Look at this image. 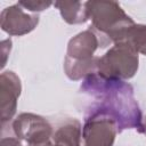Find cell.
Masks as SVG:
<instances>
[{"label": "cell", "mask_w": 146, "mask_h": 146, "mask_svg": "<svg viewBox=\"0 0 146 146\" xmlns=\"http://www.w3.org/2000/svg\"><path fill=\"white\" fill-rule=\"evenodd\" d=\"M80 90L95 98L96 104L92 107L110 114L116 121L119 132L125 129H136L140 132L143 114L131 84L94 73L83 79Z\"/></svg>", "instance_id": "1"}, {"label": "cell", "mask_w": 146, "mask_h": 146, "mask_svg": "<svg viewBox=\"0 0 146 146\" xmlns=\"http://www.w3.org/2000/svg\"><path fill=\"white\" fill-rule=\"evenodd\" d=\"M84 5L88 18L91 19L89 29L97 35L100 48L124 41L127 31L135 22L117 2L92 0L84 2Z\"/></svg>", "instance_id": "2"}, {"label": "cell", "mask_w": 146, "mask_h": 146, "mask_svg": "<svg viewBox=\"0 0 146 146\" xmlns=\"http://www.w3.org/2000/svg\"><path fill=\"white\" fill-rule=\"evenodd\" d=\"M98 47V38L90 29L80 32L68 41L64 71L70 80L78 81L97 73L99 57L94 56V54Z\"/></svg>", "instance_id": "3"}, {"label": "cell", "mask_w": 146, "mask_h": 146, "mask_svg": "<svg viewBox=\"0 0 146 146\" xmlns=\"http://www.w3.org/2000/svg\"><path fill=\"white\" fill-rule=\"evenodd\" d=\"M139 66V55L125 41L114 43L98 58L97 74L117 80H128L135 76Z\"/></svg>", "instance_id": "4"}, {"label": "cell", "mask_w": 146, "mask_h": 146, "mask_svg": "<svg viewBox=\"0 0 146 146\" xmlns=\"http://www.w3.org/2000/svg\"><path fill=\"white\" fill-rule=\"evenodd\" d=\"M117 132L116 121L110 114L91 106L82 127L83 146H113Z\"/></svg>", "instance_id": "5"}, {"label": "cell", "mask_w": 146, "mask_h": 146, "mask_svg": "<svg viewBox=\"0 0 146 146\" xmlns=\"http://www.w3.org/2000/svg\"><path fill=\"white\" fill-rule=\"evenodd\" d=\"M15 136L30 145H42L49 143L52 137L51 124L41 115L33 113H21L11 123Z\"/></svg>", "instance_id": "6"}, {"label": "cell", "mask_w": 146, "mask_h": 146, "mask_svg": "<svg viewBox=\"0 0 146 146\" xmlns=\"http://www.w3.org/2000/svg\"><path fill=\"white\" fill-rule=\"evenodd\" d=\"M2 31L9 35H24L32 32L39 24L36 14H27L18 3L6 7L0 15Z\"/></svg>", "instance_id": "7"}, {"label": "cell", "mask_w": 146, "mask_h": 146, "mask_svg": "<svg viewBox=\"0 0 146 146\" xmlns=\"http://www.w3.org/2000/svg\"><path fill=\"white\" fill-rule=\"evenodd\" d=\"M22 91L21 80L13 71L2 72L0 75V110L2 127L10 122L16 114L17 100Z\"/></svg>", "instance_id": "8"}, {"label": "cell", "mask_w": 146, "mask_h": 146, "mask_svg": "<svg viewBox=\"0 0 146 146\" xmlns=\"http://www.w3.org/2000/svg\"><path fill=\"white\" fill-rule=\"evenodd\" d=\"M82 127L79 120L68 119L52 133V143L58 146H81Z\"/></svg>", "instance_id": "9"}, {"label": "cell", "mask_w": 146, "mask_h": 146, "mask_svg": "<svg viewBox=\"0 0 146 146\" xmlns=\"http://www.w3.org/2000/svg\"><path fill=\"white\" fill-rule=\"evenodd\" d=\"M54 6L58 8L63 19L68 24H81L89 19L84 2L56 1L54 2Z\"/></svg>", "instance_id": "10"}, {"label": "cell", "mask_w": 146, "mask_h": 146, "mask_svg": "<svg viewBox=\"0 0 146 146\" xmlns=\"http://www.w3.org/2000/svg\"><path fill=\"white\" fill-rule=\"evenodd\" d=\"M124 41L138 54L146 55V25L135 23L127 31Z\"/></svg>", "instance_id": "11"}, {"label": "cell", "mask_w": 146, "mask_h": 146, "mask_svg": "<svg viewBox=\"0 0 146 146\" xmlns=\"http://www.w3.org/2000/svg\"><path fill=\"white\" fill-rule=\"evenodd\" d=\"M18 5H19L22 8L26 9V10H29V11H31V13H39V11H42V10H44V9H48V8L52 5V2H50V1L29 0V1H19Z\"/></svg>", "instance_id": "12"}, {"label": "cell", "mask_w": 146, "mask_h": 146, "mask_svg": "<svg viewBox=\"0 0 146 146\" xmlns=\"http://www.w3.org/2000/svg\"><path fill=\"white\" fill-rule=\"evenodd\" d=\"M0 146H23L18 138L15 137H2Z\"/></svg>", "instance_id": "13"}, {"label": "cell", "mask_w": 146, "mask_h": 146, "mask_svg": "<svg viewBox=\"0 0 146 146\" xmlns=\"http://www.w3.org/2000/svg\"><path fill=\"white\" fill-rule=\"evenodd\" d=\"M140 133H145V135H146V116H145V117H143V124H141Z\"/></svg>", "instance_id": "14"}, {"label": "cell", "mask_w": 146, "mask_h": 146, "mask_svg": "<svg viewBox=\"0 0 146 146\" xmlns=\"http://www.w3.org/2000/svg\"><path fill=\"white\" fill-rule=\"evenodd\" d=\"M30 146H58V145H56V144H54L52 141L50 143H46V144H42V145H30Z\"/></svg>", "instance_id": "15"}]
</instances>
